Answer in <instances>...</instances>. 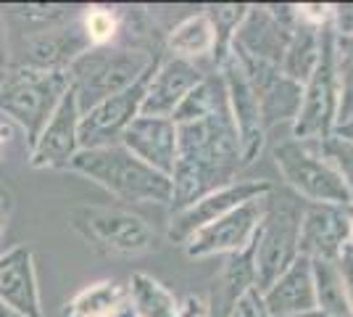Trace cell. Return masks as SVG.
<instances>
[{
	"label": "cell",
	"instance_id": "cell-1",
	"mask_svg": "<svg viewBox=\"0 0 353 317\" xmlns=\"http://www.w3.org/2000/svg\"><path fill=\"white\" fill-rule=\"evenodd\" d=\"M243 169L240 140L227 93L216 108L195 122L176 124V162L172 172V214L237 180Z\"/></svg>",
	"mask_w": 353,
	"mask_h": 317
},
{
	"label": "cell",
	"instance_id": "cell-2",
	"mask_svg": "<svg viewBox=\"0 0 353 317\" xmlns=\"http://www.w3.org/2000/svg\"><path fill=\"white\" fill-rule=\"evenodd\" d=\"M66 169L85 175L119 201L172 206V177L143 164L119 143L101 148H82L74 153Z\"/></svg>",
	"mask_w": 353,
	"mask_h": 317
},
{
	"label": "cell",
	"instance_id": "cell-3",
	"mask_svg": "<svg viewBox=\"0 0 353 317\" xmlns=\"http://www.w3.org/2000/svg\"><path fill=\"white\" fill-rule=\"evenodd\" d=\"M159 59H161L159 53H150L145 48L119 46V43L85 50L69 66V82L77 95L79 111L85 114L95 104L127 90Z\"/></svg>",
	"mask_w": 353,
	"mask_h": 317
},
{
	"label": "cell",
	"instance_id": "cell-4",
	"mask_svg": "<svg viewBox=\"0 0 353 317\" xmlns=\"http://www.w3.org/2000/svg\"><path fill=\"white\" fill-rule=\"evenodd\" d=\"M72 230L103 257H143L156 249V230L134 211L79 204L69 211Z\"/></svg>",
	"mask_w": 353,
	"mask_h": 317
},
{
	"label": "cell",
	"instance_id": "cell-5",
	"mask_svg": "<svg viewBox=\"0 0 353 317\" xmlns=\"http://www.w3.org/2000/svg\"><path fill=\"white\" fill-rule=\"evenodd\" d=\"M303 201L293 193H280L272 188L266 196L264 220L256 230V288L266 291L282 272L301 257L298 236H301V214Z\"/></svg>",
	"mask_w": 353,
	"mask_h": 317
},
{
	"label": "cell",
	"instance_id": "cell-6",
	"mask_svg": "<svg viewBox=\"0 0 353 317\" xmlns=\"http://www.w3.org/2000/svg\"><path fill=\"white\" fill-rule=\"evenodd\" d=\"M69 88V72H34L19 66L0 82V111L24 130L32 148Z\"/></svg>",
	"mask_w": 353,
	"mask_h": 317
},
{
	"label": "cell",
	"instance_id": "cell-7",
	"mask_svg": "<svg viewBox=\"0 0 353 317\" xmlns=\"http://www.w3.org/2000/svg\"><path fill=\"white\" fill-rule=\"evenodd\" d=\"M295 21V6H248L232 35L230 53L245 72L280 69Z\"/></svg>",
	"mask_w": 353,
	"mask_h": 317
},
{
	"label": "cell",
	"instance_id": "cell-8",
	"mask_svg": "<svg viewBox=\"0 0 353 317\" xmlns=\"http://www.w3.org/2000/svg\"><path fill=\"white\" fill-rule=\"evenodd\" d=\"M272 156L285 185L293 191V196L303 198V204H351V193L345 191L335 169L322 159L316 143L288 137L272 148Z\"/></svg>",
	"mask_w": 353,
	"mask_h": 317
},
{
	"label": "cell",
	"instance_id": "cell-9",
	"mask_svg": "<svg viewBox=\"0 0 353 317\" xmlns=\"http://www.w3.org/2000/svg\"><path fill=\"white\" fill-rule=\"evenodd\" d=\"M338 50H335V30L332 24L324 30L322 53L311 77L303 82V98L298 117L293 119V137L306 143H319L335 133L338 117Z\"/></svg>",
	"mask_w": 353,
	"mask_h": 317
},
{
	"label": "cell",
	"instance_id": "cell-10",
	"mask_svg": "<svg viewBox=\"0 0 353 317\" xmlns=\"http://www.w3.org/2000/svg\"><path fill=\"white\" fill-rule=\"evenodd\" d=\"M219 77L221 82H224L230 114H232L237 140H240V162H243V166H248L261 156L266 143V127H264V119H261L259 95L253 90L245 69L237 64V59L232 53L219 66Z\"/></svg>",
	"mask_w": 353,
	"mask_h": 317
},
{
	"label": "cell",
	"instance_id": "cell-11",
	"mask_svg": "<svg viewBox=\"0 0 353 317\" xmlns=\"http://www.w3.org/2000/svg\"><path fill=\"white\" fill-rule=\"evenodd\" d=\"M161 61V59H159ZM159 61L140 77L127 90L105 98L101 104L88 108L79 119V151L82 148H101V146H117L121 133L132 124L134 117H140V106L145 98V88L150 75L156 72Z\"/></svg>",
	"mask_w": 353,
	"mask_h": 317
},
{
	"label": "cell",
	"instance_id": "cell-12",
	"mask_svg": "<svg viewBox=\"0 0 353 317\" xmlns=\"http://www.w3.org/2000/svg\"><path fill=\"white\" fill-rule=\"evenodd\" d=\"M264 209H266V196L240 204L237 209L219 217L216 222L195 230L190 238L182 243L185 246V254L190 259H206V257H219V254L230 257V254L243 251L253 241L256 230L261 225Z\"/></svg>",
	"mask_w": 353,
	"mask_h": 317
},
{
	"label": "cell",
	"instance_id": "cell-13",
	"mask_svg": "<svg viewBox=\"0 0 353 317\" xmlns=\"http://www.w3.org/2000/svg\"><path fill=\"white\" fill-rule=\"evenodd\" d=\"M272 182L259 180V177H248V180H232L227 185H221L216 191L206 193L203 198H198L195 204L185 206L172 214L169 220V238L174 243H185L195 230L216 222L219 217L230 214L237 209L240 204L253 201V198H264L272 193Z\"/></svg>",
	"mask_w": 353,
	"mask_h": 317
},
{
	"label": "cell",
	"instance_id": "cell-14",
	"mask_svg": "<svg viewBox=\"0 0 353 317\" xmlns=\"http://www.w3.org/2000/svg\"><path fill=\"white\" fill-rule=\"evenodd\" d=\"M90 40L82 27V14L59 24L37 30L24 40L21 48V69H34V72H69L74 61L85 50H90Z\"/></svg>",
	"mask_w": 353,
	"mask_h": 317
},
{
	"label": "cell",
	"instance_id": "cell-15",
	"mask_svg": "<svg viewBox=\"0 0 353 317\" xmlns=\"http://www.w3.org/2000/svg\"><path fill=\"white\" fill-rule=\"evenodd\" d=\"M79 119L82 111L77 104V95L69 88L61 104L56 106L53 117L43 127L40 137L30 148V164L34 169H66L74 153L79 151Z\"/></svg>",
	"mask_w": 353,
	"mask_h": 317
},
{
	"label": "cell",
	"instance_id": "cell-16",
	"mask_svg": "<svg viewBox=\"0 0 353 317\" xmlns=\"http://www.w3.org/2000/svg\"><path fill=\"white\" fill-rule=\"evenodd\" d=\"M353 246L351 220L345 206L332 204H306L301 214V236L298 251L309 259H335Z\"/></svg>",
	"mask_w": 353,
	"mask_h": 317
},
{
	"label": "cell",
	"instance_id": "cell-17",
	"mask_svg": "<svg viewBox=\"0 0 353 317\" xmlns=\"http://www.w3.org/2000/svg\"><path fill=\"white\" fill-rule=\"evenodd\" d=\"M203 69L198 64H190L185 59L174 56H163L156 66V72L150 75L145 88V98L140 106L143 117H161L172 119L176 106L188 98V93L195 90L203 82Z\"/></svg>",
	"mask_w": 353,
	"mask_h": 317
},
{
	"label": "cell",
	"instance_id": "cell-18",
	"mask_svg": "<svg viewBox=\"0 0 353 317\" xmlns=\"http://www.w3.org/2000/svg\"><path fill=\"white\" fill-rule=\"evenodd\" d=\"M119 146L127 148L150 169L172 177L176 162V124L161 117H134L132 124L121 133Z\"/></svg>",
	"mask_w": 353,
	"mask_h": 317
},
{
	"label": "cell",
	"instance_id": "cell-19",
	"mask_svg": "<svg viewBox=\"0 0 353 317\" xmlns=\"http://www.w3.org/2000/svg\"><path fill=\"white\" fill-rule=\"evenodd\" d=\"M0 302L21 317H45L34 272V251L27 243L0 254Z\"/></svg>",
	"mask_w": 353,
	"mask_h": 317
},
{
	"label": "cell",
	"instance_id": "cell-20",
	"mask_svg": "<svg viewBox=\"0 0 353 317\" xmlns=\"http://www.w3.org/2000/svg\"><path fill=\"white\" fill-rule=\"evenodd\" d=\"M261 296L272 317H293L316 309L311 259L301 254L272 286L261 291Z\"/></svg>",
	"mask_w": 353,
	"mask_h": 317
},
{
	"label": "cell",
	"instance_id": "cell-21",
	"mask_svg": "<svg viewBox=\"0 0 353 317\" xmlns=\"http://www.w3.org/2000/svg\"><path fill=\"white\" fill-rule=\"evenodd\" d=\"M245 75H248L253 90L259 95L266 133L282 122L293 124V119L298 117V108H301V98H303V85L288 79L280 69H261V72H245Z\"/></svg>",
	"mask_w": 353,
	"mask_h": 317
},
{
	"label": "cell",
	"instance_id": "cell-22",
	"mask_svg": "<svg viewBox=\"0 0 353 317\" xmlns=\"http://www.w3.org/2000/svg\"><path fill=\"white\" fill-rule=\"evenodd\" d=\"M324 27H316V24H309L303 19H298L293 27V35H290V43L285 48V56H282L280 72L288 79H293L298 85H303L311 77L316 61H319V53H322V40H324Z\"/></svg>",
	"mask_w": 353,
	"mask_h": 317
},
{
	"label": "cell",
	"instance_id": "cell-23",
	"mask_svg": "<svg viewBox=\"0 0 353 317\" xmlns=\"http://www.w3.org/2000/svg\"><path fill=\"white\" fill-rule=\"evenodd\" d=\"M130 307V291L119 280H98L63 304L61 317H114Z\"/></svg>",
	"mask_w": 353,
	"mask_h": 317
},
{
	"label": "cell",
	"instance_id": "cell-24",
	"mask_svg": "<svg viewBox=\"0 0 353 317\" xmlns=\"http://www.w3.org/2000/svg\"><path fill=\"white\" fill-rule=\"evenodd\" d=\"M216 46V35L211 27L206 11L192 14L174 24V30L166 35V50L174 59H185L195 64L198 59H211Z\"/></svg>",
	"mask_w": 353,
	"mask_h": 317
},
{
	"label": "cell",
	"instance_id": "cell-25",
	"mask_svg": "<svg viewBox=\"0 0 353 317\" xmlns=\"http://www.w3.org/2000/svg\"><path fill=\"white\" fill-rule=\"evenodd\" d=\"M127 291H130V307L137 317H176L179 312V299L145 272H134Z\"/></svg>",
	"mask_w": 353,
	"mask_h": 317
},
{
	"label": "cell",
	"instance_id": "cell-26",
	"mask_svg": "<svg viewBox=\"0 0 353 317\" xmlns=\"http://www.w3.org/2000/svg\"><path fill=\"white\" fill-rule=\"evenodd\" d=\"M314 272V294H316V309L332 317H353L345 288L340 280L338 265L330 259H311Z\"/></svg>",
	"mask_w": 353,
	"mask_h": 317
},
{
	"label": "cell",
	"instance_id": "cell-27",
	"mask_svg": "<svg viewBox=\"0 0 353 317\" xmlns=\"http://www.w3.org/2000/svg\"><path fill=\"white\" fill-rule=\"evenodd\" d=\"M219 288L230 302H237L248 288H256V243L250 241L243 251L227 257L224 270H221Z\"/></svg>",
	"mask_w": 353,
	"mask_h": 317
},
{
	"label": "cell",
	"instance_id": "cell-28",
	"mask_svg": "<svg viewBox=\"0 0 353 317\" xmlns=\"http://www.w3.org/2000/svg\"><path fill=\"white\" fill-rule=\"evenodd\" d=\"M245 8L248 6H208L206 16L211 19V27H214V35H216V46H214V56H211V64H214V72H219V66L224 64V59L230 56V46H232V35L240 27L243 16H245Z\"/></svg>",
	"mask_w": 353,
	"mask_h": 317
},
{
	"label": "cell",
	"instance_id": "cell-29",
	"mask_svg": "<svg viewBox=\"0 0 353 317\" xmlns=\"http://www.w3.org/2000/svg\"><path fill=\"white\" fill-rule=\"evenodd\" d=\"M316 148H319L324 162L332 166L335 175L343 180L345 191L351 193V204H353V140L340 135V133H332V135H327L324 140H319Z\"/></svg>",
	"mask_w": 353,
	"mask_h": 317
},
{
	"label": "cell",
	"instance_id": "cell-30",
	"mask_svg": "<svg viewBox=\"0 0 353 317\" xmlns=\"http://www.w3.org/2000/svg\"><path fill=\"white\" fill-rule=\"evenodd\" d=\"M82 27L88 35L90 46H111L121 32V16L114 8H103V6H90L82 11Z\"/></svg>",
	"mask_w": 353,
	"mask_h": 317
},
{
	"label": "cell",
	"instance_id": "cell-31",
	"mask_svg": "<svg viewBox=\"0 0 353 317\" xmlns=\"http://www.w3.org/2000/svg\"><path fill=\"white\" fill-rule=\"evenodd\" d=\"M3 11H11V14L21 16V19H30L43 24V30L48 27H59L74 19L72 6H63V3H16V6H0Z\"/></svg>",
	"mask_w": 353,
	"mask_h": 317
},
{
	"label": "cell",
	"instance_id": "cell-32",
	"mask_svg": "<svg viewBox=\"0 0 353 317\" xmlns=\"http://www.w3.org/2000/svg\"><path fill=\"white\" fill-rule=\"evenodd\" d=\"M338 72V117H335V130H343L353 122V59L340 61Z\"/></svg>",
	"mask_w": 353,
	"mask_h": 317
},
{
	"label": "cell",
	"instance_id": "cell-33",
	"mask_svg": "<svg viewBox=\"0 0 353 317\" xmlns=\"http://www.w3.org/2000/svg\"><path fill=\"white\" fill-rule=\"evenodd\" d=\"M230 317H272L259 288H248L230 309Z\"/></svg>",
	"mask_w": 353,
	"mask_h": 317
},
{
	"label": "cell",
	"instance_id": "cell-34",
	"mask_svg": "<svg viewBox=\"0 0 353 317\" xmlns=\"http://www.w3.org/2000/svg\"><path fill=\"white\" fill-rule=\"evenodd\" d=\"M338 272H340V280H343V288H345V296H348V304H351V312H353V246H348L338 259Z\"/></svg>",
	"mask_w": 353,
	"mask_h": 317
},
{
	"label": "cell",
	"instance_id": "cell-35",
	"mask_svg": "<svg viewBox=\"0 0 353 317\" xmlns=\"http://www.w3.org/2000/svg\"><path fill=\"white\" fill-rule=\"evenodd\" d=\"M11 214H14V193L6 182H0V254L6 251L3 249V238L8 233V222H11Z\"/></svg>",
	"mask_w": 353,
	"mask_h": 317
},
{
	"label": "cell",
	"instance_id": "cell-36",
	"mask_svg": "<svg viewBox=\"0 0 353 317\" xmlns=\"http://www.w3.org/2000/svg\"><path fill=\"white\" fill-rule=\"evenodd\" d=\"M11 69V46H8V30H6V14L0 8V75Z\"/></svg>",
	"mask_w": 353,
	"mask_h": 317
},
{
	"label": "cell",
	"instance_id": "cell-37",
	"mask_svg": "<svg viewBox=\"0 0 353 317\" xmlns=\"http://www.w3.org/2000/svg\"><path fill=\"white\" fill-rule=\"evenodd\" d=\"M293 317H332V315H327L322 309H309V312H301V315H293Z\"/></svg>",
	"mask_w": 353,
	"mask_h": 317
},
{
	"label": "cell",
	"instance_id": "cell-38",
	"mask_svg": "<svg viewBox=\"0 0 353 317\" xmlns=\"http://www.w3.org/2000/svg\"><path fill=\"white\" fill-rule=\"evenodd\" d=\"M0 317H21L19 312H14L11 307H6V304L0 302Z\"/></svg>",
	"mask_w": 353,
	"mask_h": 317
},
{
	"label": "cell",
	"instance_id": "cell-39",
	"mask_svg": "<svg viewBox=\"0 0 353 317\" xmlns=\"http://www.w3.org/2000/svg\"><path fill=\"white\" fill-rule=\"evenodd\" d=\"M335 133H340V135H345V137H351L353 140V122L348 124V127H343V130H335Z\"/></svg>",
	"mask_w": 353,
	"mask_h": 317
},
{
	"label": "cell",
	"instance_id": "cell-40",
	"mask_svg": "<svg viewBox=\"0 0 353 317\" xmlns=\"http://www.w3.org/2000/svg\"><path fill=\"white\" fill-rule=\"evenodd\" d=\"M114 317H137V315H134L132 307H127V309H121V312H119V315H114Z\"/></svg>",
	"mask_w": 353,
	"mask_h": 317
},
{
	"label": "cell",
	"instance_id": "cell-41",
	"mask_svg": "<svg viewBox=\"0 0 353 317\" xmlns=\"http://www.w3.org/2000/svg\"><path fill=\"white\" fill-rule=\"evenodd\" d=\"M345 209H348V220H351V243H353V204H348Z\"/></svg>",
	"mask_w": 353,
	"mask_h": 317
},
{
	"label": "cell",
	"instance_id": "cell-42",
	"mask_svg": "<svg viewBox=\"0 0 353 317\" xmlns=\"http://www.w3.org/2000/svg\"><path fill=\"white\" fill-rule=\"evenodd\" d=\"M0 146H3V130H0Z\"/></svg>",
	"mask_w": 353,
	"mask_h": 317
},
{
	"label": "cell",
	"instance_id": "cell-43",
	"mask_svg": "<svg viewBox=\"0 0 353 317\" xmlns=\"http://www.w3.org/2000/svg\"><path fill=\"white\" fill-rule=\"evenodd\" d=\"M6 75H8V72H6ZM6 75H0V82H3V77H6Z\"/></svg>",
	"mask_w": 353,
	"mask_h": 317
}]
</instances>
